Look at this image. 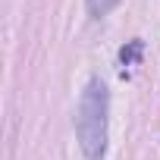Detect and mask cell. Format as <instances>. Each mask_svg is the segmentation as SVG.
Returning a JSON list of instances; mask_svg holds the SVG:
<instances>
[{"label":"cell","instance_id":"cell-1","mask_svg":"<svg viewBox=\"0 0 160 160\" xmlns=\"http://www.w3.org/2000/svg\"><path fill=\"white\" fill-rule=\"evenodd\" d=\"M107 122H110V91L101 78H88L75 110V135L88 160H104L107 154Z\"/></svg>","mask_w":160,"mask_h":160},{"label":"cell","instance_id":"cell-2","mask_svg":"<svg viewBox=\"0 0 160 160\" xmlns=\"http://www.w3.org/2000/svg\"><path fill=\"white\" fill-rule=\"evenodd\" d=\"M141 50H144V44L135 38V41H129V44H122V50H119V63L122 66H132V63H138L141 60Z\"/></svg>","mask_w":160,"mask_h":160},{"label":"cell","instance_id":"cell-3","mask_svg":"<svg viewBox=\"0 0 160 160\" xmlns=\"http://www.w3.org/2000/svg\"><path fill=\"white\" fill-rule=\"evenodd\" d=\"M116 3L119 0H88V10H91V16H107Z\"/></svg>","mask_w":160,"mask_h":160}]
</instances>
